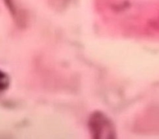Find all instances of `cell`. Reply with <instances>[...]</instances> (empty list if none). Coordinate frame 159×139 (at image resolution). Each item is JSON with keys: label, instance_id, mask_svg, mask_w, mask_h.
Segmentation results:
<instances>
[{"label": "cell", "instance_id": "obj_1", "mask_svg": "<svg viewBox=\"0 0 159 139\" xmlns=\"http://www.w3.org/2000/svg\"><path fill=\"white\" fill-rule=\"evenodd\" d=\"M92 131L96 133L94 134L97 138H111L113 135V129L110 121L106 117L100 114L92 118Z\"/></svg>", "mask_w": 159, "mask_h": 139}, {"label": "cell", "instance_id": "obj_2", "mask_svg": "<svg viewBox=\"0 0 159 139\" xmlns=\"http://www.w3.org/2000/svg\"><path fill=\"white\" fill-rule=\"evenodd\" d=\"M9 85V79L7 75L0 71V92L4 91Z\"/></svg>", "mask_w": 159, "mask_h": 139}, {"label": "cell", "instance_id": "obj_3", "mask_svg": "<svg viewBox=\"0 0 159 139\" xmlns=\"http://www.w3.org/2000/svg\"><path fill=\"white\" fill-rule=\"evenodd\" d=\"M56 1H57V2H60V3H61V4H62V3H63L65 1V0H56Z\"/></svg>", "mask_w": 159, "mask_h": 139}]
</instances>
